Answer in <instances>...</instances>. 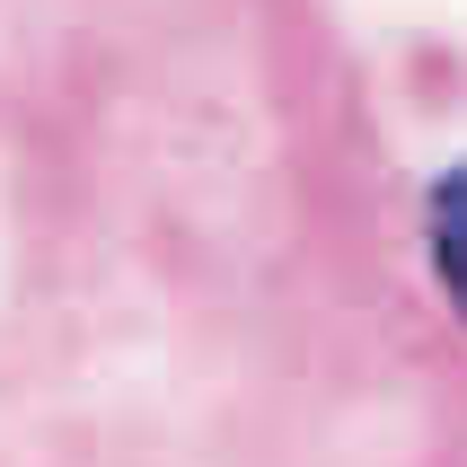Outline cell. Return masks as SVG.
<instances>
[{
	"label": "cell",
	"mask_w": 467,
	"mask_h": 467,
	"mask_svg": "<svg viewBox=\"0 0 467 467\" xmlns=\"http://www.w3.org/2000/svg\"><path fill=\"white\" fill-rule=\"evenodd\" d=\"M423 256H432V274H441L450 309L467 317V159L450 168V177H432V194H423Z\"/></svg>",
	"instance_id": "cell-1"
}]
</instances>
